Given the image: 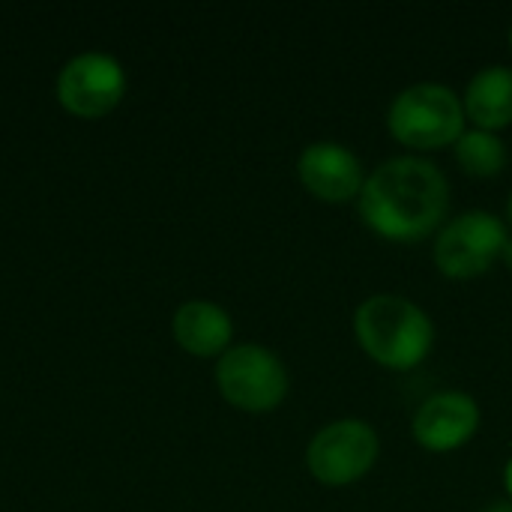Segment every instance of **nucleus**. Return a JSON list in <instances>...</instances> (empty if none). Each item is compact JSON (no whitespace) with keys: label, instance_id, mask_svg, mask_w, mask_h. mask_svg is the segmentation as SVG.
Returning <instances> with one entry per match:
<instances>
[{"label":"nucleus","instance_id":"obj_1","mask_svg":"<svg viewBox=\"0 0 512 512\" xmlns=\"http://www.w3.org/2000/svg\"><path fill=\"white\" fill-rule=\"evenodd\" d=\"M357 213L372 234L390 243L435 237L450 219V180L426 156H390L369 171Z\"/></svg>","mask_w":512,"mask_h":512},{"label":"nucleus","instance_id":"obj_2","mask_svg":"<svg viewBox=\"0 0 512 512\" xmlns=\"http://www.w3.org/2000/svg\"><path fill=\"white\" fill-rule=\"evenodd\" d=\"M354 339L363 354L390 372H411L435 351V321L411 297L402 294H369L354 309Z\"/></svg>","mask_w":512,"mask_h":512},{"label":"nucleus","instance_id":"obj_3","mask_svg":"<svg viewBox=\"0 0 512 512\" xmlns=\"http://www.w3.org/2000/svg\"><path fill=\"white\" fill-rule=\"evenodd\" d=\"M468 129L462 93L441 81H417L402 87L387 108V132L411 153L453 147Z\"/></svg>","mask_w":512,"mask_h":512},{"label":"nucleus","instance_id":"obj_4","mask_svg":"<svg viewBox=\"0 0 512 512\" xmlns=\"http://www.w3.org/2000/svg\"><path fill=\"white\" fill-rule=\"evenodd\" d=\"M216 387L228 405L246 414H270L285 402L291 375L276 351L258 342H246L231 345L216 360Z\"/></svg>","mask_w":512,"mask_h":512},{"label":"nucleus","instance_id":"obj_5","mask_svg":"<svg viewBox=\"0 0 512 512\" xmlns=\"http://www.w3.org/2000/svg\"><path fill=\"white\" fill-rule=\"evenodd\" d=\"M510 228L489 210H462L450 216L432 240V261L447 279H477L501 261Z\"/></svg>","mask_w":512,"mask_h":512},{"label":"nucleus","instance_id":"obj_6","mask_svg":"<svg viewBox=\"0 0 512 512\" xmlns=\"http://www.w3.org/2000/svg\"><path fill=\"white\" fill-rule=\"evenodd\" d=\"M381 456V438L372 423L360 417H342L321 426L306 444V468L315 483L327 489H345L360 483Z\"/></svg>","mask_w":512,"mask_h":512},{"label":"nucleus","instance_id":"obj_7","mask_svg":"<svg viewBox=\"0 0 512 512\" xmlns=\"http://www.w3.org/2000/svg\"><path fill=\"white\" fill-rule=\"evenodd\" d=\"M126 90L123 66L105 51H84L72 57L57 78V99L75 117L108 114Z\"/></svg>","mask_w":512,"mask_h":512},{"label":"nucleus","instance_id":"obj_8","mask_svg":"<svg viewBox=\"0 0 512 512\" xmlns=\"http://www.w3.org/2000/svg\"><path fill=\"white\" fill-rule=\"evenodd\" d=\"M369 171L363 159L342 141L321 138L309 141L297 156V180L303 189L327 204L357 201Z\"/></svg>","mask_w":512,"mask_h":512},{"label":"nucleus","instance_id":"obj_9","mask_svg":"<svg viewBox=\"0 0 512 512\" xmlns=\"http://www.w3.org/2000/svg\"><path fill=\"white\" fill-rule=\"evenodd\" d=\"M480 423L483 411L471 393L438 390L414 411L411 435L429 453H453L477 435Z\"/></svg>","mask_w":512,"mask_h":512},{"label":"nucleus","instance_id":"obj_10","mask_svg":"<svg viewBox=\"0 0 512 512\" xmlns=\"http://www.w3.org/2000/svg\"><path fill=\"white\" fill-rule=\"evenodd\" d=\"M465 117L477 129L501 132L512 126V66L489 63L477 69L462 93Z\"/></svg>","mask_w":512,"mask_h":512},{"label":"nucleus","instance_id":"obj_11","mask_svg":"<svg viewBox=\"0 0 512 512\" xmlns=\"http://www.w3.org/2000/svg\"><path fill=\"white\" fill-rule=\"evenodd\" d=\"M234 321L210 300H189L174 312V339L195 357H222L231 348Z\"/></svg>","mask_w":512,"mask_h":512},{"label":"nucleus","instance_id":"obj_12","mask_svg":"<svg viewBox=\"0 0 512 512\" xmlns=\"http://www.w3.org/2000/svg\"><path fill=\"white\" fill-rule=\"evenodd\" d=\"M453 156L459 168L471 177H498L510 162V150L501 132L477 129V126H468L459 135V141L453 144Z\"/></svg>","mask_w":512,"mask_h":512},{"label":"nucleus","instance_id":"obj_13","mask_svg":"<svg viewBox=\"0 0 512 512\" xmlns=\"http://www.w3.org/2000/svg\"><path fill=\"white\" fill-rule=\"evenodd\" d=\"M501 264H504V267L512 273V234H510V240H507V246H504V252H501Z\"/></svg>","mask_w":512,"mask_h":512},{"label":"nucleus","instance_id":"obj_14","mask_svg":"<svg viewBox=\"0 0 512 512\" xmlns=\"http://www.w3.org/2000/svg\"><path fill=\"white\" fill-rule=\"evenodd\" d=\"M504 489H507V495H510L512 501V459L504 465Z\"/></svg>","mask_w":512,"mask_h":512},{"label":"nucleus","instance_id":"obj_15","mask_svg":"<svg viewBox=\"0 0 512 512\" xmlns=\"http://www.w3.org/2000/svg\"><path fill=\"white\" fill-rule=\"evenodd\" d=\"M483 512H512V501H498V504L486 507Z\"/></svg>","mask_w":512,"mask_h":512},{"label":"nucleus","instance_id":"obj_16","mask_svg":"<svg viewBox=\"0 0 512 512\" xmlns=\"http://www.w3.org/2000/svg\"><path fill=\"white\" fill-rule=\"evenodd\" d=\"M507 225H512V192L510 198H507Z\"/></svg>","mask_w":512,"mask_h":512},{"label":"nucleus","instance_id":"obj_17","mask_svg":"<svg viewBox=\"0 0 512 512\" xmlns=\"http://www.w3.org/2000/svg\"><path fill=\"white\" fill-rule=\"evenodd\" d=\"M507 39H510V51H512V24H510V33H507Z\"/></svg>","mask_w":512,"mask_h":512}]
</instances>
